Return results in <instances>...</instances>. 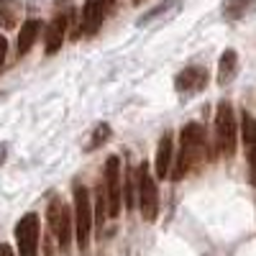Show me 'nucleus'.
Segmentation results:
<instances>
[{"label":"nucleus","instance_id":"obj_21","mask_svg":"<svg viewBox=\"0 0 256 256\" xmlns=\"http://www.w3.org/2000/svg\"><path fill=\"white\" fill-rule=\"evenodd\" d=\"M6 154H8V146H6V144H0V166L6 164Z\"/></svg>","mask_w":256,"mask_h":256},{"label":"nucleus","instance_id":"obj_16","mask_svg":"<svg viewBox=\"0 0 256 256\" xmlns=\"http://www.w3.org/2000/svg\"><path fill=\"white\" fill-rule=\"evenodd\" d=\"M108 218V200H105V190H102V182L98 184V192H95V210H92V223L102 230V223Z\"/></svg>","mask_w":256,"mask_h":256},{"label":"nucleus","instance_id":"obj_2","mask_svg":"<svg viewBox=\"0 0 256 256\" xmlns=\"http://www.w3.org/2000/svg\"><path fill=\"white\" fill-rule=\"evenodd\" d=\"M236 134H238L236 116H233L230 102L223 100L216 113V148L220 156H226V159L233 156V152H236Z\"/></svg>","mask_w":256,"mask_h":256},{"label":"nucleus","instance_id":"obj_8","mask_svg":"<svg viewBox=\"0 0 256 256\" xmlns=\"http://www.w3.org/2000/svg\"><path fill=\"white\" fill-rule=\"evenodd\" d=\"M49 226L56 236V244L62 248H67L70 241H72V216H70V208L59 198H54L52 205H49Z\"/></svg>","mask_w":256,"mask_h":256},{"label":"nucleus","instance_id":"obj_22","mask_svg":"<svg viewBox=\"0 0 256 256\" xmlns=\"http://www.w3.org/2000/svg\"><path fill=\"white\" fill-rule=\"evenodd\" d=\"M134 3H144V0H134Z\"/></svg>","mask_w":256,"mask_h":256},{"label":"nucleus","instance_id":"obj_7","mask_svg":"<svg viewBox=\"0 0 256 256\" xmlns=\"http://www.w3.org/2000/svg\"><path fill=\"white\" fill-rule=\"evenodd\" d=\"M113 10V0H88L82 6V16H80V31L84 36H95L98 28L105 24V18Z\"/></svg>","mask_w":256,"mask_h":256},{"label":"nucleus","instance_id":"obj_18","mask_svg":"<svg viewBox=\"0 0 256 256\" xmlns=\"http://www.w3.org/2000/svg\"><path fill=\"white\" fill-rule=\"evenodd\" d=\"M126 205H128V208H134V205H136V187H134L131 177L126 180Z\"/></svg>","mask_w":256,"mask_h":256},{"label":"nucleus","instance_id":"obj_14","mask_svg":"<svg viewBox=\"0 0 256 256\" xmlns=\"http://www.w3.org/2000/svg\"><path fill=\"white\" fill-rule=\"evenodd\" d=\"M241 141H244V146L248 148V152L256 146V118L248 110L241 113Z\"/></svg>","mask_w":256,"mask_h":256},{"label":"nucleus","instance_id":"obj_3","mask_svg":"<svg viewBox=\"0 0 256 256\" xmlns=\"http://www.w3.org/2000/svg\"><path fill=\"white\" fill-rule=\"evenodd\" d=\"M74 233H77V246L84 251L90 246V233H92V200L88 187L77 184L74 187Z\"/></svg>","mask_w":256,"mask_h":256},{"label":"nucleus","instance_id":"obj_17","mask_svg":"<svg viewBox=\"0 0 256 256\" xmlns=\"http://www.w3.org/2000/svg\"><path fill=\"white\" fill-rule=\"evenodd\" d=\"M108 136H110V126H108V123L98 126V128H95V136H92V144H90V148H98L102 141H108Z\"/></svg>","mask_w":256,"mask_h":256},{"label":"nucleus","instance_id":"obj_9","mask_svg":"<svg viewBox=\"0 0 256 256\" xmlns=\"http://www.w3.org/2000/svg\"><path fill=\"white\" fill-rule=\"evenodd\" d=\"M174 84H177V90L182 95H195L198 90H202L208 84V70H202V67H187V70H182L177 74Z\"/></svg>","mask_w":256,"mask_h":256},{"label":"nucleus","instance_id":"obj_1","mask_svg":"<svg viewBox=\"0 0 256 256\" xmlns=\"http://www.w3.org/2000/svg\"><path fill=\"white\" fill-rule=\"evenodd\" d=\"M208 159V138H205V128L200 123H187L180 134V152H177V164L172 180H182L205 164Z\"/></svg>","mask_w":256,"mask_h":256},{"label":"nucleus","instance_id":"obj_20","mask_svg":"<svg viewBox=\"0 0 256 256\" xmlns=\"http://www.w3.org/2000/svg\"><path fill=\"white\" fill-rule=\"evenodd\" d=\"M0 256H16V254H13V248L8 244H0Z\"/></svg>","mask_w":256,"mask_h":256},{"label":"nucleus","instance_id":"obj_11","mask_svg":"<svg viewBox=\"0 0 256 256\" xmlns=\"http://www.w3.org/2000/svg\"><path fill=\"white\" fill-rule=\"evenodd\" d=\"M169 164H172V136L164 134L159 146H156V162H154V169H156L159 180L169 177Z\"/></svg>","mask_w":256,"mask_h":256},{"label":"nucleus","instance_id":"obj_10","mask_svg":"<svg viewBox=\"0 0 256 256\" xmlns=\"http://www.w3.org/2000/svg\"><path fill=\"white\" fill-rule=\"evenodd\" d=\"M67 20H70L67 13H59L52 24H49V28H46V54H49V56L62 49L64 36H67Z\"/></svg>","mask_w":256,"mask_h":256},{"label":"nucleus","instance_id":"obj_4","mask_svg":"<svg viewBox=\"0 0 256 256\" xmlns=\"http://www.w3.org/2000/svg\"><path fill=\"white\" fill-rule=\"evenodd\" d=\"M138 190H136V198H138V210H141V218L146 223L156 220V212H159V192H156V182L154 174L148 172V166L141 164L138 166Z\"/></svg>","mask_w":256,"mask_h":256},{"label":"nucleus","instance_id":"obj_13","mask_svg":"<svg viewBox=\"0 0 256 256\" xmlns=\"http://www.w3.org/2000/svg\"><path fill=\"white\" fill-rule=\"evenodd\" d=\"M38 31H41V24L38 20H26L20 26V34H18V56H26L34 46V41L38 38Z\"/></svg>","mask_w":256,"mask_h":256},{"label":"nucleus","instance_id":"obj_6","mask_svg":"<svg viewBox=\"0 0 256 256\" xmlns=\"http://www.w3.org/2000/svg\"><path fill=\"white\" fill-rule=\"evenodd\" d=\"M18 256H38V216L28 212L16 226Z\"/></svg>","mask_w":256,"mask_h":256},{"label":"nucleus","instance_id":"obj_12","mask_svg":"<svg viewBox=\"0 0 256 256\" xmlns=\"http://www.w3.org/2000/svg\"><path fill=\"white\" fill-rule=\"evenodd\" d=\"M236 70H238V54L233 49H228L218 62V84H223V88L230 84L233 77H236Z\"/></svg>","mask_w":256,"mask_h":256},{"label":"nucleus","instance_id":"obj_19","mask_svg":"<svg viewBox=\"0 0 256 256\" xmlns=\"http://www.w3.org/2000/svg\"><path fill=\"white\" fill-rule=\"evenodd\" d=\"M6 52H8V41L0 36V70H3V64H6Z\"/></svg>","mask_w":256,"mask_h":256},{"label":"nucleus","instance_id":"obj_15","mask_svg":"<svg viewBox=\"0 0 256 256\" xmlns=\"http://www.w3.org/2000/svg\"><path fill=\"white\" fill-rule=\"evenodd\" d=\"M254 3H256V0H226V3H223V16L230 18V20L244 18L254 8Z\"/></svg>","mask_w":256,"mask_h":256},{"label":"nucleus","instance_id":"obj_5","mask_svg":"<svg viewBox=\"0 0 256 256\" xmlns=\"http://www.w3.org/2000/svg\"><path fill=\"white\" fill-rule=\"evenodd\" d=\"M120 180H123L120 159L110 156L108 162H105V187H102L105 200H108V218H118V212H120V198H123Z\"/></svg>","mask_w":256,"mask_h":256}]
</instances>
